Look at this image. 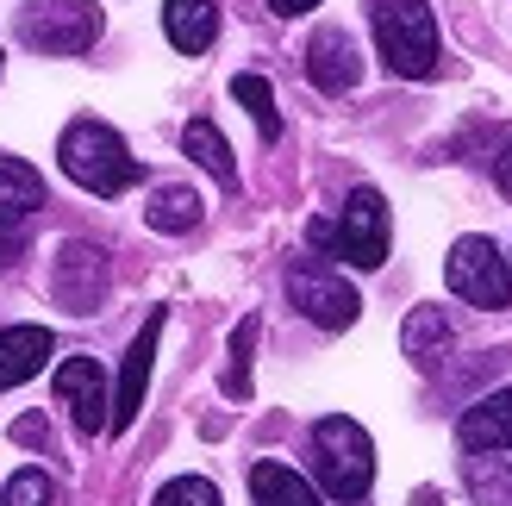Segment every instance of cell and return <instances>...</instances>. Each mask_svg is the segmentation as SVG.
I'll list each match as a JSON object with an SVG mask.
<instances>
[{
  "mask_svg": "<svg viewBox=\"0 0 512 506\" xmlns=\"http://www.w3.org/2000/svg\"><path fill=\"white\" fill-rule=\"evenodd\" d=\"M19 38L44 57H75L100 38V7H88V0H25Z\"/></svg>",
  "mask_w": 512,
  "mask_h": 506,
  "instance_id": "52a82bcc",
  "label": "cell"
},
{
  "mask_svg": "<svg viewBox=\"0 0 512 506\" xmlns=\"http://www.w3.org/2000/svg\"><path fill=\"white\" fill-rule=\"evenodd\" d=\"M369 25H375L381 63H388L394 75H406V82L438 75V19H431L425 0H375Z\"/></svg>",
  "mask_w": 512,
  "mask_h": 506,
  "instance_id": "3957f363",
  "label": "cell"
},
{
  "mask_svg": "<svg viewBox=\"0 0 512 506\" xmlns=\"http://www.w3.org/2000/svg\"><path fill=\"white\" fill-rule=\"evenodd\" d=\"M0 506H57V482L44 469H19L7 488H0Z\"/></svg>",
  "mask_w": 512,
  "mask_h": 506,
  "instance_id": "44dd1931",
  "label": "cell"
},
{
  "mask_svg": "<svg viewBox=\"0 0 512 506\" xmlns=\"http://www.w3.org/2000/svg\"><path fill=\"white\" fill-rule=\"evenodd\" d=\"M250 500L256 506H325L319 488L306 482V475H294L288 463H256L250 469Z\"/></svg>",
  "mask_w": 512,
  "mask_h": 506,
  "instance_id": "2e32d148",
  "label": "cell"
},
{
  "mask_svg": "<svg viewBox=\"0 0 512 506\" xmlns=\"http://www.w3.org/2000/svg\"><path fill=\"white\" fill-rule=\"evenodd\" d=\"M13 438L32 444V450H44V419H38V413H32V419H13Z\"/></svg>",
  "mask_w": 512,
  "mask_h": 506,
  "instance_id": "cb8c5ba5",
  "label": "cell"
},
{
  "mask_svg": "<svg viewBox=\"0 0 512 506\" xmlns=\"http://www.w3.org/2000/svg\"><path fill=\"white\" fill-rule=\"evenodd\" d=\"M269 7H275L281 19H300V13H313V7H319V0H269Z\"/></svg>",
  "mask_w": 512,
  "mask_h": 506,
  "instance_id": "d4e9b609",
  "label": "cell"
},
{
  "mask_svg": "<svg viewBox=\"0 0 512 506\" xmlns=\"http://www.w3.org/2000/svg\"><path fill=\"white\" fill-rule=\"evenodd\" d=\"M306 82H313L319 94H350L356 82H363V57H356V38L344 32V25L313 32V44H306Z\"/></svg>",
  "mask_w": 512,
  "mask_h": 506,
  "instance_id": "8fae6325",
  "label": "cell"
},
{
  "mask_svg": "<svg viewBox=\"0 0 512 506\" xmlns=\"http://www.w3.org/2000/svg\"><path fill=\"white\" fill-rule=\"evenodd\" d=\"M144 219H150V232H194L200 225V194L194 188H157L150 194V207H144Z\"/></svg>",
  "mask_w": 512,
  "mask_h": 506,
  "instance_id": "d6986e66",
  "label": "cell"
},
{
  "mask_svg": "<svg viewBox=\"0 0 512 506\" xmlns=\"http://www.w3.org/2000/svg\"><path fill=\"white\" fill-rule=\"evenodd\" d=\"M232 94H238V107L256 119V132H263V138L275 144V138H281V107H275V88L263 82V75H238Z\"/></svg>",
  "mask_w": 512,
  "mask_h": 506,
  "instance_id": "ffe728a7",
  "label": "cell"
},
{
  "mask_svg": "<svg viewBox=\"0 0 512 506\" xmlns=\"http://www.w3.org/2000/svg\"><path fill=\"white\" fill-rule=\"evenodd\" d=\"M163 32L182 57H207L219 38V7L213 0H163Z\"/></svg>",
  "mask_w": 512,
  "mask_h": 506,
  "instance_id": "5bb4252c",
  "label": "cell"
},
{
  "mask_svg": "<svg viewBox=\"0 0 512 506\" xmlns=\"http://www.w3.org/2000/svg\"><path fill=\"white\" fill-rule=\"evenodd\" d=\"M157 338H163V307L144 319V332L125 350V369H119V388H113V413H107V432H125L138 413H144V388H150V363H157Z\"/></svg>",
  "mask_w": 512,
  "mask_h": 506,
  "instance_id": "30bf717a",
  "label": "cell"
},
{
  "mask_svg": "<svg viewBox=\"0 0 512 506\" xmlns=\"http://www.w3.org/2000/svg\"><path fill=\"white\" fill-rule=\"evenodd\" d=\"M313 469H319V488L331 500L356 506L375 482V438L350 413H325L313 425Z\"/></svg>",
  "mask_w": 512,
  "mask_h": 506,
  "instance_id": "7a4b0ae2",
  "label": "cell"
},
{
  "mask_svg": "<svg viewBox=\"0 0 512 506\" xmlns=\"http://www.w3.org/2000/svg\"><path fill=\"white\" fill-rule=\"evenodd\" d=\"M107 282H113V269H107V250H100V244L69 238V244L57 250V275H50V294H57V307H63V313H100V300H107Z\"/></svg>",
  "mask_w": 512,
  "mask_h": 506,
  "instance_id": "ba28073f",
  "label": "cell"
},
{
  "mask_svg": "<svg viewBox=\"0 0 512 506\" xmlns=\"http://www.w3.org/2000/svg\"><path fill=\"white\" fill-rule=\"evenodd\" d=\"M57 157H63V175L75 188H88L100 200H113L125 188L144 182V163L125 150V138L113 132L107 119H69L63 138H57Z\"/></svg>",
  "mask_w": 512,
  "mask_h": 506,
  "instance_id": "6da1fadb",
  "label": "cell"
},
{
  "mask_svg": "<svg viewBox=\"0 0 512 506\" xmlns=\"http://www.w3.org/2000/svg\"><path fill=\"white\" fill-rule=\"evenodd\" d=\"M288 300H294V307L313 319V325H325V332H350L356 313H363L356 288H350L325 257H294V263H288Z\"/></svg>",
  "mask_w": 512,
  "mask_h": 506,
  "instance_id": "8992f818",
  "label": "cell"
},
{
  "mask_svg": "<svg viewBox=\"0 0 512 506\" xmlns=\"http://www.w3.org/2000/svg\"><path fill=\"white\" fill-rule=\"evenodd\" d=\"M469 457H488V450H512V388H494L488 400H475L456 425Z\"/></svg>",
  "mask_w": 512,
  "mask_h": 506,
  "instance_id": "7c38bea8",
  "label": "cell"
},
{
  "mask_svg": "<svg viewBox=\"0 0 512 506\" xmlns=\"http://www.w3.org/2000/svg\"><path fill=\"white\" fill-rule=\"evenodd\" d=\"M444 282H450L456 300H469V307H481V313L512 307V263L500 257L494 238H456L450 263H444Z\"/></svg>",
  "mask_w": 512,
  "mask_h": 506,
  "instance_id": "5b68a950",
  "label": "cell"
},
{
  "mask_svg": "<svg viewBox=\"0 0 512 506\" xmlns=\"http://www.w3.org/2000/svg\"><path fill=\"white\" fill-rule=\"evenodd\" d=\"M182 150H188V157H194L200 169H207V175H213V182H225V188H232V182H238V163H232V144H225V138H219V125H213V119H188V132H182Z\"/></svg>",
  "mask_w": 512,
  "mask_h": 506,
  "instance_id": "ac0fdd59",
  "label": "cell"
},
{
  "mask_svg": "<svg viewBox=\"0 0 512 506\" xmlns=\"http://www.w3.org/2000/svg\"><path fill=\"white\" fill-rule=\"evenodd\" d=\"M44 207V182L32 163L0 157V232H25V219Z\"/></svg>",
  "mask_w": 512,
  "mask_h": 506,
  "instance_id": "9a60e30c",
  "label": "cell"
},
{
  "mask_svg": "<svg viewBox=\"0 0 512 506\" xmlns=\"http://www.w3.org/2000/svg\"><path fill=\"white\" fill-rule=\"evenodd\" d=\"M57 407H69L75 432H88V438L107 432L113 394H107V375H100V363H94V357H69V363L57 369Z\"/></svg>",
  "mask_w": 512,
  "mask_h": 506,
  "instance_id": "9c48e42d",
  "label": "cell"
},
{
  "mask_svg": "<svg viewBox=\"0 0 512 506\" xmlns=\"http://www.w3.org/2000/svg\"><path fill=\"white\" fill-rule=\"evenodd\" d=\"M494 182H500V188L512 194V144H506V150H500V157H494Z\"/></svg>",
  "mask_w": 512,
  "mask_h": 506,
  "instance_id": "484cf974",
  "label": "cell"
},
{
  "mask_svg": "<svg viewBox=\"0 0 512 506\" xmlns=\"http://www.w3.org/2000/svg\"><path fill=\"white\" fill-rule=\"evenodd\" d=\"M50 350H57V338H50L44 325H7V332H0V394L32 382L50 363Z\"/></svg>",
  "mask_w": 512,
  "mask_h": 506,
  "instance_id": "4fadbf2b",
  "label": "cell"
},
{
  "mask_svg": "<svg viewBox=\"0 0 512 506\" xmlns=\"http://www.w3.org/2000/svg\"><path fill=\"white\" fill-rule=\"evenodd\" d=\"M413 506H444V500H438V494H431V488H419V494H413Z\"/></svg>",
  "mask_w": 512,
  "mask_h": 506,
  "instance_id": "83f0119b",
  "label": "cell"
},
{
  "mask_svg": "<svg viewBox=\"0 0 512 506\" xmlns=\"http://www.w3.org/2000/svg\"><path fill=\"white\" fill-rule=\"evenodd\" d=\"M150 506H225V500H219V488L207 482V475H175L169 488H157Z\"/></svg>",
  "mask_w": 512,
  "mask_h": 506,
  "instance_id": "7402d4cb",
  "label": "cell"
},
{
  "mask_svg": "<svg viewBox=\"0 0 512 506\" xmlns=\"http://www.w3.org/2000/svg\"><path fill=\"white\" fill-rule=\"evenodd\" d=\"M250 344H256V319H244L232 332V375H225V394H232V400L250 394Z\"/></svg>",
  "mask_w": 512,
  "mask_h": 506,
  "instance_id": "603a6c76",
  "label": "cell"
},
{
  "mask_svg": "<svg viewBox=\"0 0 512 506\" xmlns=\"http://www.w3.org/2000/svg\"><path fill=\"white\" fill-rule=\"evenodd\" d=\"M450 313L444 307H413V313H406V325H400V350H406V357H413V363H438L444 357V350H450Z\"/></svg>",
  "mask_w": 512,
  "mask_h": 506,
  "instance_id": "e0dca14e",
  "label": "cell"
},
{
  "mask_svg": "<svg viewBox=\"0 0 512 506\" xmlns=\"http://www.w3.org/2000/svg\"><path fill=\"white\" fill-rule=\"evenodd\" d=\"M19 257V232H0V269H7Z\"/></svg>",
  "mask_w": 512,
  "mask_h": 506,
  "instance_id": "4316f807",
  "label": "cell"
},
{
  "mask_svg": "<svg viewBox=\"0 0 512 506\" xmlns=\"http://www.w3.org/2000/svg\"><path fill=\"white\" fill-rule=\"evenodd\" d=\"M306 238H313V250H331V257H344L356 269H381L388 263V200H381V188H350L344 213L331 225L313 219Z\"/></svg>",
  "mask_w": 512,
  "mask_h": 506,
  "instance_id": "277c9868",
  "label": "cell"
}]
</instances>
